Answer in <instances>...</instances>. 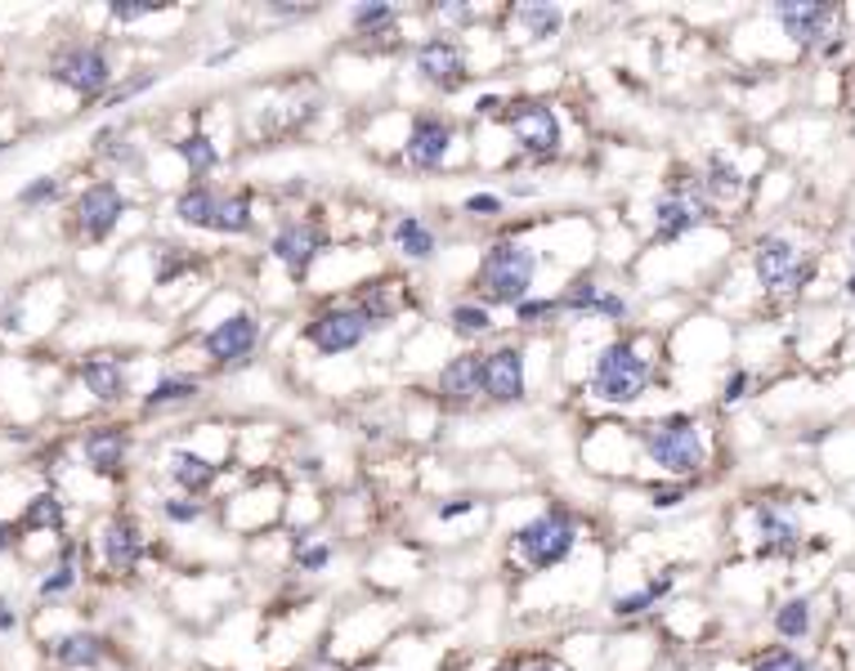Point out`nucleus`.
<instances>
[{
  "mask_svg": "<svg viewBox=\"0 0 855 671\" xmlns=\"http://www.w3.org/2000/svg\"><path fill=\"white\" fill-rule=\"evenodd\" d=\"M842 287H846V296H855V269L846 273V282H842Z\"/></svg>",
  "mask_w": 855,
  "mask_h": 671,
  "instance_id": "49",
  "label": "nucleus"
},
{
  "mask_svg": "<svg viewBox=\"0 0 855 671\" xmlns=\"http://www.w3.org/2000/svg\"><path fill=\"white\" fill-rule=\"evenodd\" d=\"M152 86H157V77H152V72H135L130 81L112 86V90H108L99 103H103V108H117V103H126V99H135V94H143V90H152Z\"/></svg>",
  "mask_w": 855,
  "mask_h": 671,
  "instance_id": "43",
  "label": "nucleus"
},
{
  "mask_svg": "<svg viewBox=\"0 0 855 671\" xmlns=\"http://www.w3.org/2000/svg\"><path fill=\"white\" fill-rule=\"evenodd\" d=\"M265 345H269V313L260 304H233L225 318H216L202 331V359L216 372L256 363Z\"/></svg>",
  "mask_w": 855,
  "mask_h": 671,
  "instance_id": "10",
  "label": "nucleus"
},
{
  "mask_svg": "<svg viewBox=\"0 0 855 671\" xmlns=\"http://www.w3.org/2000/svg\"><path fill=\"white\" fill-rule=\"evenodd\" d=\"M560 322H565V309H560V296H556V291H534L529 300H520L516 309H510V327H516L525 341L556 331Z\"/></svg>",
  "mask_w": 855,
  "mask_h": 671,
  "instance_id": "25",
  "label": "nucleus"
},
{
  "mask_svg": "<svg viewBox=\"0 0 855 671\" xmlns=\"http://www.w3.org/2000/svg\"><path fill=\"white\" fill-rule=\"evenodd\" d=\"M658 381V354L645 336H605L587 359V399L605 412L636 408Z\"/></svg>",
  "mask_w": 855,
  "mask_h": 671,
  "instance_id": "2",
  "label": "nucleus"
},
{
  "mask_svg": "<svg viewBox=\"0 0 855 671\" xmlns=\"http://www.w3.org/2000/svg\"><path fill=\"white\" fill-rule=\"evenodd\" d=\"M170 148H176V157L185 161V171H189L193 184H216L220 166H225V148L216 143L211 130H189V134H180Z\"/></svg>",
  "mask_w": 855,
  "mask_h": 671,
  "instance_id": "24",
  "label": "nucleus"
},
{
  "mask_svg": "<svg viewBox=\"0 0 855 671\" xmlns=\"http://www.w3.org/2000/svg\"><path fill=\"white\" fill-rule=\"evenodd\" d=\"M470 161V134L466 126L444 108H417L408 139L399 148V166L408 176H448L453 166Z\"/></svg>",
  "mask_w": 855,
  "mask_h": 671,
  "instance_id": "7",
  "label": "nucleus"
},
{
  "mask_svg": "<svg viewBox=\"0 0 855 671\" xmlns=\"http://www.w3.org/2000/svg\"><path fill=\"white\" fill-rule=\"evenodd\" d=\"M63 501L54 492H37L28 501V511H23V524L19 529H46V533H63Z\"/></svg>",
  "mask_w": 855,
  "mask_h": 671,
  "instance_id": "34",
  "label": "nucleus"
},
{
  "mask_svg": "<svg viewBox=\"0 0 855 671\" xmlns=\"http://www.w3.org/2000/svg\"><path fill=\"white\" fill-rule=\"evenodd\" d=\"M77 381L86 385V394L95 403H117L126 394V368L117 359H86L77 368Z\"/></svg>",
  "mask_w": 855,
  "mask_h": 671,
  "instance_id": "29",
  "label": "nucleus"
},
{
  "mask_svg": "<svg viewBox=\"0 0 855 671\" xmlns=\"http://www.w3.org/2000/svg\"><path fill=\"white\" fill-rule=\"evenodd\" d=\"M19 533H23L19 524H10V520H0V551H10V547L19 542Z\"/></svg>",
  "mask_w": 855,
  "mask_h": 671,
  "instance_id": "48",
  "label": "nucleus"
},
{
  "mask_svg": "<svg viewBox=\"0 0 855 671\" xmlns=\"http://www.w3.org/2000/svg\"><path fill=\"white\" fill-rule=\"evenodd\" d=\"M377 336V322L368 318V309L346 296V300H327L318 304L305 322H300V341L314 359L331 363V359H355L359 350H368V341Z\"/></svg>",
  "mask_w": 855,
  "mask_h": 671,
  "instance_id": "9",
  "label": "nucleus"
},
{
  "mask_svg": "<svg viewBox=\"0 0 855 671\" xmlns=\"http://www.w3.org/2000/svg\"><path fill=\"white\" fill-rule=\"evenodd\" d=\"M99 551H103V564L108 569H135L139 555H143V538L130 520H108L99 529Z\"/></svg>",
  "mask_w": 855,
  "mask_h": 671,
  "instance_id": "28",
  "label": "nucleus"
},
{
  "mask_svg": "<svg viewBox=\"0 0 855 671\" xmlns=\"http://www.w3.org/2000/svg\"><path fill=\"white\" fill-rule=\"evenodd\" d=\"M516 671H578L565 653H551V649H538V653H525V658H516L510 662Z\"/></svg>",
  "mask_w": 855,
  "mask_h": 671,
  "instance_id": "41",
  "label": "nucleus"
},
{
  "mask_svg": "<svg viewBox=\"0 0 855 671\" xmlns=\"http://www.w3.org/2000/svg\"><path fill=\"white\" fill-rule=\"evenodd\" d=\"M753 671H819L806 653H797L793 644H775V649H762L753 658Z\"/></svg>",
  "mask_w": 855,
  "mask_h": 671,
  "instance_id": "35",
  "label": "nucleus"
},
{
  "mask_svg": "<svg viewBox=\"0 0 855 671\" xmlns=\"http://www.w3.org/2000/svg\"><path fill=\"white\" fill-rule=\"evenodd\" d=\"M699 180H704V193H708V202L717 207V216L753 193V176L744 171V166H739L730 152H713V157L699 166Z\"/></svg>",
  "mask_w": 855,
  "mask_h": 671,
  "instance_id": "21",
  "label": "nucleus"
},
{
  "mask_svg": "<svg viewBox=\"0 0 855 671\" xmlns=\"http://www.w3.org/2000/svg\"><path fill=\"white\" fill-rule=\"evenodd\" d=\"M529 363H534V341H525V336H497V341H488L479 399L488 408H520L534 394Z\"/></svg>",
  "mask_w": 855,
  "mask_h": 671,
  "instance_id": "12",
  "label": "nucleus"
},
{
  "mask_svg": "<svg viewBox=\"0 0 855 671\" xmlns=\"http://www.w3.org/2000/svg\"><path fill=\"white\" fill-rule=\"evenodd\" d=\"M50 77H54L59 86L77 90V94L103 99V94L112 90L117 68H112V59H108L103 46H68V50H59V54L50 59Z\"/></svg>",
  "mask_w": 855,
  "mask_h": 671,
  "instance_id": "15",
  "label": "nucleus"
},
{
  "mask_svg": "<svg viewBox=\"0 0 855 671\" xmlns=\"http://www.w3.org/2000/svg\"><path fill=\"white\" fill-rule=\"evenodd\" d=\"M260 14H269L278 23H305V19H318L322 6H260Z\"/></svg>",
  "mask_w": 855,
  "mask_h": 671,
  "instance_id": "45",
  "label": "nucleus"
},
{
  "mask_svg": "<svg viewBox=\"0 0 855 671\" xmlns=\"http://www.w3.org/2000/svg\"><path fill=\"white\" fill-rule=\"evenodd\" d=\"M381 242L404 264H435L444 256V229L421 211H399L381 224Z\"/></svg>",
  "mask_w": 855,
  "mask_h": 671,
  "instance_id": "16",
  "label": "nucleus"
},
{
  "mask_svg": "<svg viewBox=\"0 0 855 671\" xmlns=\"http://www.w3.org/2000/svg\"><path fill=\"white\" fill-rule=\"evenodd\" d=\"M748 520H753V547H757V555H766V560H788V555H797L806 529H802V515L788 507V501H757Z\"/></svg>",
  "mask_w": 855,
  "mask_h": 671,
  "instance_id": "17",
  "label": "nucleus"
},
{
  "mask_svg": "<svg viewBox=\"0 0 855 671\" xmlns=\"http://www.w3.org/2000/svg\"><path fill=\"white\" fill-rule=\"evenodd\" d=\"M636 452H640V461H649L658 474L680 479V483L699 479V474L708 470V461H713V443H708L699 417H686V412L640 421V425H636Z\"/></svg>",
  "mask_w": 855,
  "mask_h": 671,
  "instance_id": "5",
  "label": "nucleus"
},
{
  "mask_svg": "<svg viewBox=\"0 0 855 671\" xmlns=\"http://www.w3.org/2000/svg\"><path fill=\"white\" fill-rule=\"evenodd\" d=\"M103 653H108V644H103L99 631H68V635H59V644H54V662H59L63 671L99 667Z\"/></svg>",
  "mask_w": 855,
  "mask_h": 671,
  "instance_id": "30",
  "label": "nucleus"
},
{
  "mask_svg": "<svg viewBox=\"0 0 855 671\" xmlns=\"http://www.w3.org/2000/svg\"><path fill=\"white\" fill-rule=\"evenodd\" d=\"M497 671H516V667H510V662H501V667H497Z\"/></svg>",
  "mask_w": 855,
  "mask_h": 671,
  "instance_id": "50",
  "label": "nucleus"
},
{
  "mask_svg": "<svg viewBox=\"0 0 855 671\" xmlns=\"http://www.w3.org/2000/svg\"><path fill=\"white\" fill-rule=\"evenodd\" d=\"M444 327H448V336L457 345H475L479 350V341H497V309H488L475 296H457L444 309Z\"/></svg>",
  "mask_w": 855,
  "mask_h": 671,
  "instance_id": "22",
  "label": "nucleus"
},
{
  "mask_svg": "<svg viewBox=\"0 0 855 671\" xmlns=\"http://www.w3.org/2000/svg\"><path fill=\"white\" fill-rule=\"evenodd\" d=\"M672 591H676V573H649L640 587L614 591V595L605 600V613H609V618H618V622H636V618L654 613V609H658Z\"/></svg>",
  "mask_w": 855,
  "mask_h": 671,
  "instance_id": "23",
  "label": "nucleus"
},
{
  "mask_svg": "<svg viewBox=\"0 0 855 671\" xmlns=\"http://www.w3.org/2000/svg\"><path fill=\"white\" fill-rule=\"evenodd\" d=\"M170 479L180 483L185 497H207L220 479V457H202L193 448H180V452H170Z\"/></svg>",
  "mask_w": 855,
  "mask_h": 671,
  "instance_id": "26",
  "label": "nucleus"
},
{
  "mask_svg": "<svg viewBox=\"0 0 855 671\" xmlns=\"http://www.w3.org/2000/svg\"><path fill=\"white\" fill-rule=\"evenodd\" d=\"M569 32V10L556 0H525L497 10V37L506 50H547Z\"/></svg>",
  "mask_w": 855,
  "mask_h": 671,
  "instance_id": "14",
  "label": "nucleus"
},
{
  "mask_svg": "<svg viewBox=\"0 0 855 671\" xmlns=\"http://www.w3.org/2000/svg\"><path fill=\"white\" fill-rule=\"evenodd\" d=\"M753 385H757V381H753V372H748V368H735V372L726 377V385H722L717 403H722V408H735V403H744V399L753 394Z\"/></svg>",
  "mask_w": 855,
  "mask_h": 671,
  "instance_id": "44",
  "label": "nucleus"
},
{
  "mask_svg": "<svg viewBox=\"0 0 855 671\" xmlns=\"http://www.w3.org/2000/svg\"><path fill=\"white\" fill-rule=\"evenodd\" d=\"M510 207H516V202H538L543 198V180L538 176H520V171H510L506 180H501V189H497Z\"/></svg>",
  "mask_w": 855,
  "mask_h": 671,
  "instance_id": "38",
  "label": "nucleus"
},
{
  "mask_svg": "<svg viewBox=\"0 0 855 671\" xmlns=\"http://www.w3.org/2000/svg\"><path fill=\"white\" fill-rule=\"evenodd\" d=\"M161 515L170 520V524H202L207 515H211V507H207V501L202 497H166L161 501Z\"/></svg>",
  "mask_w": 855,
  "mask_h": 671,
  "instance_id": "36",
  "label": "nucleus"
},
{
  "mask_svg": "<svg viewBox=\"0 0 855 671\" xmlns=\"http://www.w3.org/2000/svg\"><path fill=\"white\" fill-rule=\"evenodd\" d=\"M457 216L466 224H506L510 220V202L497 189H475L457 198Z\"/></svg>",
  "mask_w": 855,
  "mask_h": 671,
  "instance_id": "32",
  "label": "nucleus"
},
{
  "mask_svg": "<svg viewBox=\"0 0 855 671\" xmlns=\"http://www.w3.org/2000/svg\"><path fill=\"white\" fill-rule=\"evenodd\" d=\"M59 198H63V180H59V176H41V180H32V184L19 189V207H50V202H59Z\"/></svg>",
  "mask_w": 855,
  "mask_h": 671,
  "instance_id": "39",
  "label": "nucleus"
},
{
  "mask_svg": "<svg viewBox=\"0 0 855 671\" xmlns=\"http://www.w3.org/2000/svg\"><path fill=\"white\" fill-rule=\"evenodd\" d=\"M126 452H130V439H126V430H117V425H99V430H90L86 443H81L86 465L99 470V474H117L121 461H126Z\"/></svg>",
  "mask_w": 855,
  "mask_h": 671,
  "instance_id": "27",
  "label": "nucleus"
},
{
  "mask_svg": "<svg viewBox=\"0 0 855 671\" xmlns=\"http://www.w3.org/2000/svg\"><path fill=\"white\" fill-rule=\"evenodd\" d=\"M72 587H77V560H72V555H63L59 569L37 582V591H41L46 600H50V595H63V591H72Z\"/></svg>",
  "mask_w": 855,
  "mask_h": 671,
  "instance_id": "40",
  "label": "nucleus"
},
{
  "mask_svg": "<svg viewBox=\"0 0 855 671\" xmlns=\"http://www.w3.org/2000/svg\"><path fill=\"white\" fill-rule=\"evenodd\" d=\"M130 211V198L121 193L117 180H95L81 189L77 198V229L90 238V242H108L121 224V216Z\"/></svg>",
  "mask_w": 855,
  "mask_h": 671,
  "instance_id": "19",
  "label": "nucleus"
},
{
  "mask_svg": "<svg viewBox=\"0 0 855 671\" xmlns=\"http://www.w3.org/2000/svg\"><path fill=\"white\" fill-rule=\"evenodd\" d=\"M479 385H484V350H475V345L453 350V354L435 368V377H430V394H435L439 403H448V408L484 403V399H479Z\"/></svg>",
  "mask_w": 855,
  "mask_h": 671,
  "instance_id": "18",
  "label": "nucleus"
},
{
  "mask_svg": "<svg viewBox=\"0 0 855 671\" xmlns=\"http://www.w3.org/2000/svg\"><path fill=\"white\" fill-rule=\"evenodd\" d=\"M484 507V497L479 492H457V497H444V501H435L430 507V515H435V524H453V520H466V515H475Z\"/></svg>",
  "mask_w": 855,
  "mask_h": 671,
  "instance_id": "37",
  "label": "nucleus"
},
{
  "mask_svg": "<svg viewBox=\"0 0 855 671\" xmlns=\"http://www.w3.org/2000/svg\"><path fill=\"white\" fill-rule=\"evenodd\" d=\"M148 14H157V6H139V0H112V6H108L112 23H139Z\"/></svg>",
  "mask_w": 855,
  "mask_h": 671,
  "instance_id": "46",
  "label": "nucleus"
},
{
  "mask_svg": "<svg viewBox=\"0 0 855 671\" xmlns=\"http://www.w3.org/2000/svg\"><path fill=\"white\" fill-rule=\"evenodd\" d=\"M336 238L318 211H278L265 233V256L287 282H309L314 269L331 256Z\"/></svg>",
  "mask_w": 855,
  "mask_h": 671,
  "instance_id": "6",
  "label": "nucleus"
},
{
  "mask_svg": "<svg viewBox=\"0 0 855 671\" xmlns=\"http://www.w3.org/2000/svg\"><path fill=\"white\" fill-rule=\"evenodd\" d=\"M748 264H753L757 287L771 300H793V296H802L815 282V260L788 233H762L748 247Z\"/></svg>",
  "mask_w": 855,
  "mask_h": 671,
  "instance_id": "11",
  "label": "nucleus"
},
{
  "mask_svg": "<svg viewBox=\"0 0 855 671\" xmlns=\"http://www.w3.org/2000/svg\"><path fill=\"white\" fill-rule=\"evenodd\" d=\"M779 32L802 50V54H819V59H837L846 46V28H842V10L837 6H819V0H793V6H771Z\"/></svg>",
  "mask_w": 855,
  "mask_h": 671,
  "instance_id": "13",
  "label": "nucleus"
},
{
  "mask_svg": "<svg viewBox=\"0 0 855 671\" xmlns=\"http://www.w3.org/2000/svg\"><path fill=\"white\" fill-rule=\"evenodd\" d=\"M686 501H690V483H680V479L658 483V488L649 492V507H654V511H676V507H686Z\"/></svg>",
  "mask_w": 855,
  "mask_h": 671,
  "instance_id": "42",
  "label": "nucleus"
},
{
  "mask_svg": "<svg viewBox=\"0 0 855 671\" xmlns=\"http://www.w3.org/2000/svg\"><path fill=\"white\" fill-rule=\"evenodd\" d=\"M359 671H372V667H359Z\"/></svg>",
  "mask_w": 855,
  "mask_h": 671,
  "instance_id": "51",
  "label": "nucleus"
},
{
  "mask_svg": "<svg viewBox=\"0 0 855 671\" xmlns=\"http://www.w3.org/2000/svg\"><path fill=\"white\" fill-rule=\"evenodd\" d=\"M578 547H583V515L574 507H565V501H551V507L506 529V560L529 578L569 564V555Z\"/></svg>",
  "mask_w": 855,
  "mask_h": 671,
  "instance_id": "3",
  "label": "nucleus"
},
{
  "mask_svg": "<svg viewBox=\"0 0 855 671\" xmlns=\"http://www.w3.org/2000/svg\"><path fill=\"white\" fill-rule=\"evenodd\" d=\"M497 130L510 143V157L516 166H529V171H547V166L565 161V117L551 103V94H520L506 103V112L497 117Z\"/></svg>",
  "mask_w": 855,
  "mask_h": 671,
  "instance_id": "4",
  "label": "nucleus"
},
{
  "mask_svg": "<svg viewBox=\"0 0 855 671\" xmlns=\"http://www.w3.org/2000/svg\"><path fill=\"white\" fill-rule=\"evenodd\" d=\"M771 627H775L779 644H797V640H806L811 627H815V604H811V595H793V600H784V604L775 609Z\"/></svg>",
  "mask_w": 855,
  "mask_h": 671,
  "instance_id": "31",
  "label": "nucleus"
},
{
  "mask_svg": "<svg viewBox=\"0 0 855 671\" xmlns=\"http://www.w3.org/2000/svg\"><path fill=\"white\" fill-rule=\"evenodd\" d=\"M14 627H19V613H14L10 595H0V635H6V631H14Z\"/></svg>",
  "mask_w": 855,
  "mask_h": 671,
  "instance_id": "47",
  "label": "nucleus"
},
{
  "mask_svg": "<svg viewBox=\"0 0 855 671\" xmlns=\"http://www.w3.org/2000/svg\"><path fill=\"white\" fill-rule=\"evenodd\" d=\"M404 77L417 81L421 99H453L461 94L470 81H475V59H470V46L461 37H448V32H421L408 50V63H404Z\"/></svg>",
  "mask_w": 855,
  "mask_h": 671,
  "instance_id": "8",
  "label": "nucleus"
},
{
  "mask_svg": "<svg viewBox=\"0 0 855 671\" xmlns=\"http://www.w3.org/2000/svg\"><path fill=\"white\" fill-rule=\"evenodd\" d=\"M202 394V381L198 377H161L148 394H143V408H170V403H189V399H198Z\"/></svg>",
  "mask_w": 855,
  "mask_h": 671,
  "instance_id": "33",
  "label": "nucleus"
},
{
  "mask_svg": "<svg viewBox=\"0 0 855 671\" xmlns=\"http://www.w3.org/2000/svg\"><path fill=\"white\" fill-rule=\"evenodd\" d=\"M547 269L543 242L529 238L525 229H501L484 238L475 273H470V296L484 300L488 309H516L538 291V278Z\"/></svg>",
  "mask_w": 855,
  "mask_h": 671,
  "instance_id": "1",
  "label": "nucleus"
},
{
  "mask_svg": "<svg viewBox=\"0 0 855 671\" xmlns=\"http://www.w3.org/2000/svg\"><path fill=\"white\" fill-rule=\"evenodd\" d=\"M346 32L350 41H359L364 50L381 46V50H399V32H404V10L386 6V0H364V6H350L346 14Z\"/></svg>",
  "mask_w": 855,
  "mask_h": 671,
  "instance_id": "20",
  "label": "nucleus"
}]
</instances>
